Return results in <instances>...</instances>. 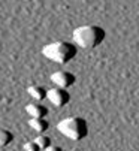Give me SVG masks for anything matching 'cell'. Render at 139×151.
<instances>
[{
  "label": "cell",
  "instance_id": "cell-11",
  "mask_svg": "<svg viewBox=\"0 0 139 151\" xmlns=\"http://www.w3.org/2000/svg\"><path fill=\"white\" fill-rule=\"evenodd\" d=\"M24 151H40V148L35 141H30V142L24 144Z\"/></svg>",
  "mask_w": 139,
  "mask_h": 151
},
{
  "label": "cell",
  "instance_id": "cell-10",
  "mask_svg": "<svg viewBox=\"0 0 139 151\" xmlns=\"http://www.w3.org/2000/svg\"><path fill=\"white\" fill-rule=\"evenodd\" d=\"M35 142L39 145V148H40V150H45L46 147H50V145H51V138L42 133V135H39V136L35 139Z\"/></svg>",
  "mask_w": 139,
  "mask_h": 151
},
{
  "label": "cell",
  "instance_id": "cell-6",
  "mask_svg": "<svg viewBox=\"0 0 139 151\" xmlns=\"http://www.w3.org/2000/svg\"><path fill=\"white\" fill-rule=\"evenodd\" d=\"M26 111L33 118H45L46 115H48V108H46L45 105H42V103H39V102L29 103L26 106Z\"/></svg>",
  "mask_w": 139,
  "mask_h": 151
},
{
  "label": "cell",
  "instance_id": "cell-1",
  "mask_svg": "<svg viewBox=\"0 0 139 151\" xmlns=\"http://www.w3.org/2000/svg\"><path fill=\"white\" fill-rule=\"evenodd\" d=\"M75 45L82 50H93L99 47L106 37V32L99 26H81L72 33Z\"/></svg>",
  "mask_w": 139,
  "mask_h": 151
},
{
  "label": "cell",
  "instance_id": "cell-8",
  "mask_svg": "<svg viewBox=\"0 0 139 151\" xmlns=\"http://www.w3.org/2000/svg\"><path fill=\"white\" fill-rule=\"evenodd\" d=\"M27 93L32 96L35 102H42L43 99H46V90L40 85H32V87L27 88Z\"/></svg>",
  "mask_w": 139,
  "mask_h": 151
},
{
  "label": "cell",
  "instance_id": "cell-9",
  "mask_svg": "<svg viewBox=\"0 0 139 151\" xmlns=\"http://www.w3.org/2000/svg\"><path fill=\"white\" fill-rule=\"evenodd\" d=\"M12 141H14V135L6 129H0V147H6Z\"/></svg>",
  "mask_w": 139,
  "mask_h": 151
},
{
  "label": "cell",
  "instance_id": "cell-12",
  "mask_svg": "<svg viewBox=\"0 0 139 151\" xmlns=\"http://www.w3.org/2000/svg\"><path fill=\"white\" fill-rule=\"evenodd\" d=\"M43 151H63V150H61L60 147H57V145H53V144H51L50 147H46Z\"/></svg>",
  "mask_w": 139,
  "mask_h": 151
},
{
  "label": "cell",
  "instance_id": "cell-7",
  "mask_svg": "<svg viewBox=\"0 0 139 151\" xmlns=\"http://www.w3.org/2000/svg\"><path fill=\"white\" fill-rule=\"evenodd\" d=\"M29 126L33 129L35 132H37V133H45L50 129V123L46 121L45 118H33V117H30Z\"/></svg>",
  "mask_w": 139,
  "mask_h": 151
},
{
  "label": "cell",
  "instance_id": "cell-5",
  "mask_svg": "<svg viewBox=\"0 0 139 151\" xmlns=\"http://www.w3.org/2000/svg\"><path fill=\"white\" fill-rule=\"evenodd\" d=\"M51 81L55 84V87H60V88H69L72 87V85L75 84L76 78L73 73L71 72H64V70H58V72H54L51 75Z\"/></svg>",
  "mask_w": 139,
  "mask_h": 151
},
{
  "label": "cell",
  "instance_id": "cell-2",
  "mask_svg": "<svg viewBox=\"0 0 139 151\" xmlns=\"http://www.w3.org/2000/svg\"><path fill=\"white\" fill-rule=\"evenodd\" d=\"M78 54V47L71 42H51V44L45 45L42 48V55L46 57L48 60L58 63V64H66L69 61H72Z\"/></svg>",
  "mask_w": 139,
  "mask_h": 151
},
{
  "label": "cell",
  "instance_id": "cell-4",
  "mask_svg": "<svg viewBox=\"0 0 139 151\" xmlns=\"http://www.w3.org/2000/svg\"><path fill=\"white\" fill-rule=\"evenodd\" d=\"M46 99L51 102V105H54L55 108H63L71 102V94L66 88H60V87H54L51 90L46 91Z\"/></svg>",
  "mask_w": 139,
  "mask_h": 151
},
{
  "label": "cell",
  "instance_id": "cell-3",
  "mask_svg": "<svg viewBox=\"0 0 139 151\" xmlns=\"http://www.w3.org/2000/svg\"><path fill=\"white\" fill-rule=\"evenodd\" d=\"M57 130L72 141H81L88 135V124L82 117H67L57 124Z\"/></svg>",
  "mask_w": 139,
  "mask_h": 151
}]
</instances>
